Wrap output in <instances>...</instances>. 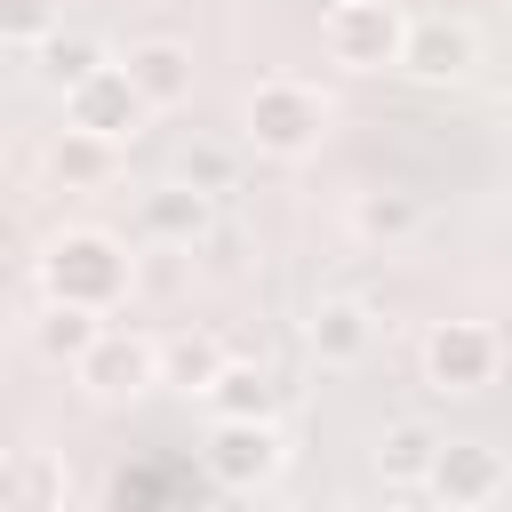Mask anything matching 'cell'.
<instances>
[{
    "instance_id": "cell-7",
    "label": "cell",
    "mask_w": 512,
    "mask_h": 512,
    "mask_svg": "<svg viewBox=\"0 0 512 512\" xmlns=\"http://www.w3.org/2000/svg\"><path fill=\"white\" fill-rule=\"evenodd\" d=\"M64 120H72V128H96V136H112V144H136L144 120H152V96L128 80V64H104V72H88L80 88H64Z\"/></svg>"
},
{
    "instance_id": "cell-17",
    "label": "cell",
    "mask_w": 512,
    "mask_h": 512,
    "mask_svg": "<svg viewBox=\"0 0 512 512\" xmlns=\"http://www.w3.org/2000/svg\"><path fill=\"white\" fill-rule=\"evenodd\" d=\"M120 64H128V80L152 96V112H176V104L192 96V48H184V40H136Z\"/></svg>"
},
{
    "instance_id": "cell-6",
    "label": "cell",
    "mask_w": 512,
    "mask_h": 512,
    "mask_svg": "<svg viewBox=\"0 0 512 512\" xmlns=\"http://www.w3.org/2000/svg\"><path fill=\"white\" fill-rule=\"evenodd\" d=\"M72 384H80L88 400H136V392H152V384H160V336H136V328H104V336L80 352Z\"/></svg>"
},
{
    "instance_id": "cell-22",
    "label": "cell",
    "mask_w": 512,
    "mask_h": 512,
    "mask_svg": "<svg viewBox=\"0 0 512 512\" xmlns=\"http://www.w3.org/2000/svg\"><path fill=\"white\" fill-rule=\"evenodd\" d=\"M48 32H64V0H0V40L16 56H32Z\"/></svg>"
},
{
    "instance_id": "cell-12",
    "label": "cell",
    "mask_w": 512,
    "mask_h": 512,
    "mask_svg": "<svg viewBox=\"0 0 512 512\" xmlns=\"http://www.w3.org/2000/svg\"><path fill=\"white\" fill-rule=\"evenodd\" d=\"M424 232V200L408 192V184H368V192H352V240H368V248H408Z\"/></svg>"
},
{
    "instance_id": "cell-14",
    "label": "cell",
    "mask_w": 512,
    "mask_h": 512,
    "mask_svg": "<svg viewBox=\"0 0 512 512\" xmlns=\"http://www.w3.org/2000/svg\"><path fill=\"white\" fill-rule=\"evenodd\" d=\"M0 496H8L16 512H64V504H72V464H64L56 448H16L8 472H0Z\"/></svg>"
},
{
    "instance_id": "cell-13",
    "label": "cell",
    "mask_w": 512,
    "mask_h": 512,
    "mask_svg": "<svg viewBox=\"0 0 512 512\" xmlns=\"http://www.w3.org/2000/svg\"><path fill=\"white\" fill-rule=\"evenodd\" d=\"M368 464H376V480H384V488H424V480H432V464H440V432H432L424 416H400V424H384V432H376Z\"/></svg>"
},
{
    "instance_id": "cell-21",
    "label": "cell",
    "mask_w": 512,
    "mask_h": 512,
    "mask_svg": "<svg viewBox=\"0 0 512 512\" xmlns=\"http://www.w3.org/2000/svg\"><path fill=\"white\" fill-rule=\"evenodd\" d=\"M168 176H184V184H200V192H232L240 184V152L224 144V136H192V144H176V168Z\"/></svg>"
},
{
    "instance_id": "cell-9",
    "label": "cell",
    "mask_w": 512,
    "mask_h": 512,
    "mask_svg": "<svg viewBox=\"0 0 512 512\" xmlns=\"http://www.w3.org/2000/svg\"><path fill=\"white\" fill-rule=\"evenodd\" d=\"M400 72L424 80V88L472 80V72H480V32H472L464 16H416V24H408V48H400Z\"/></svg>"
},
{
    "instance_id": "cell-20",
    "label": "cell",
    "mask_w": 512,
    "mask_h": 512,
    "mask_svg": "<svg viewBox=\"0 0 512 512\" xmlns=\"http://www.w3.org/2000/svg\"><path fill=\"white\" fill-rule=\"evenodd\" d=\"M32 56H40V80H48L56 96H64V88H80L88 72H104V64H112V56H104V40H88V32H48Z\"/></svg>"
},
{
    "instance_id": "cell-8",
    "label": "cell",
    "mask_w": 512,
    "mask_h": 512,
    "mask_svg": "<svg viewBox=\"0 0 512 512\" xmlns=\"http://www.w3.org/2000/svg\"><path fill=\"white\" fill-rule=\"evenodd\" d=\"M136 232L152 240V248H208V232H216V192H200V184H184V176H160V184H144L136 192Z\"/></svg>"
},
{
    "instance_id": "cell-1",
    "label": "cell",
    "mask_w": 512,
    "mask_h": 512,
    "mask_svg": "<svg viewBox=\"0 0 512 512\" xmlns=\"http://www.w3.org/2000/svg\"><path fill=\"white\" fill-rule=\"evenodd\" d=\"M40 296H64V304H96V312H120L128 288H136V264H128V240L96 232V224H64L40 256Z\"/></svg>"
},
{
    "instance_id": "cell-18",
    "label": "cell",
    "mask_w": 512,
    "mask_h": 512,
    "mask_svg": "<svg viewBox=\"0 0 512 512\" xmlns=\"http://www.w3.org/2000/svg\"><path fill=\"white\" fill-rule=\"evenodd\" d=\"M200 408L208 416H280V376L264 360H224L216 384L200 392Z\"/></svg>"
},
{
    "instance_id": "cell-4",
    "label": "cell",
    "mask_w": 512,
    "mask_h": 512,
    "mask_svg": "<svg viewBox=\"0 0 512 512\" xmlns=\"http://www.w3.org/2000/svg\"><path fill=\"white\" fill-rule=\"evenodd\" d=\"M408 24H416V16H400V0H328L320 48H328V64H344V72H400Z\"/></svg>"
},
{
    "instance_id": "cell-10",
    "label": "cell",
    "mask_w": 512,
    "mask_h": 512,
    "mask_svg": "<svg viewBox=\"0 0 512 512\" xmlns=\"http://www.w3.org/2000/svg\"><path fill=\"white\" fill-rule=\"evenodd\" d=\"M448 512H480V504H496L504 488H512V464H504V448H488V440H440V464H432V480H424Z\"/></svg>"
},
{
    "instance_id": "cell-19",
    "label": "cell",
    "mask_w": 512,
    "mask_h": 512,
    "mask_svg": "<svg viewBox=\"0 0 512 512\" xmlns=\"http://www.w3.org/2000/svg\"><path fill=\"white\" fill-rule=\"evenodd\" d=\"M224 360H232V352H224L208 328H176V336H160V384H168V392H208Z\"/></svg>"
},
{
    "instance_id": "cell-2",
    "label": "cell",
    "mask_w": 512,
    "mask_h": 512,
    "mask_svg": "<svg viewBox=\"0 0 512 512\" xmlns=\"http://www.w3.org/2000/svg\"><path fill=\"white\" fill-rule=\"evenodd\" d=\"M240 128H248V144H256L264 160H304V152H320V136H328V96H320L312 80H296V72H272V80L248 88Z\"/></svg>"
},
{
    "instance_id": "cell-15",
    "label": "cell",
    "mask_w": 512,
    "mask_h": 512,
    "mask_svg": "<svg viewBox=\"0 0 512 512\" xmlns=\"http://www.w3.org/2000/svg\"><path fill=\"white\" fill-rule=\"evenodd\" d=\"M48 176L64 184V192H96V184H112L120 176V144L112 136H96V128H56V144H48Z\"/></svg>"
},
{
    "instance_id": "cell-3",
    "label": "cell",
    "mask_w": 512,
    "mask_h": 512,
    "mask_svg": "<svg viewBox=\"0 0 512 512\" xmlns=\"http://www.w3.org/2000/svg\"><path fill=\"white\" fill-rule=\"evenodd\" d=\"M288 464V440H280V416H208V440H200V472L224 488V496H256L272 488Z\"/></svg>"
},
{
    "instance_id": "cell-11",
    "label": "cell",
    "mask_w": 512,
    "mask_h": 512,
    "mask_svg": "<svg viewBox=\"0 0 512 512\" xmlns=\"http://www.w3.org/2000/svg\"><path fill=\"white\" fill-rule=\"evenodd\" d=\"M376 304H360V296H320L312 304V320H304V344H312V360L320 368H360L368 352H376Z\"/></svg>"
},
{
    "instance_id": "cell-5",
    "label": "cell",
    "mask_w": 512,
    "mask_h": 512,
    "mask_svg": "<svg viewBox=\"0 0 512 512\" xmlns=\"http://www.w3.org/2000/svg\"><path fill=\"white\" fill-rule=\"evenodd\" d=\"M504 376V336L488 320H432L424 328V384L448 400H472Z\"/></svg>"
},
{
    "instance_id": "cell-16",
    "label": "cell",
    "mask_w": 512,
    "mask_h": 512,
    "mask_svg": "<svg viewBox=\"0 0 512 512\" xmlns=\"http://www.w3.org/2000/svg\"><path fill=\"white\" fill-rule=\"evenodd\" d=\"M104 336V312L96 304H64V296H40V320H32V352L48 368H80V352Z\"/></svg>"
}]
</instances>
